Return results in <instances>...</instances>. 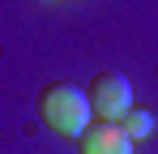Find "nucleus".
I'll return each mask as SVG.
<instances>
[{
	"mask_svg": "<svg viewBox=\"0 0 158 154\" xmlns=\"http://www.w3.org/2000/svg\"><path fill=\"white\" fill-rule=\"evenodd\" d=\"M85 94H90L94 116L107 120V124H120L132 111V86H128L124 73H94V81L85 86Z\"/></svg>",
	"mask_w": 158,
	"mask_h": 154,
	"instance_id": "2",
	"label": "nucleus"
},
{
	"mask_svg": "<svg viewBox=\"0 0 158 154\" xmlns=\"http://www.w3.org/2000/svg\"><path fill=\"white\" fill-rule=\"evenodd\" d=\"M39 120L60 133V137H81L85 128L94 124V107H90V94L73 86V81H56L39 94Z\"/></svg>",
	"mask_w": 158,
	"mask_h": 154,
	"instance_id": "1",
	"label": "nucleus"
},
{
	"mask_svg": "<svg viewBox=\"0 0 158 154\" xmlns=\"http://www.w3.org/2000/svg\"><path fill=\"white\" fill-rule=\"evenodd\" d=\"M120 128H124V133H128L132 141H145V137H150V133H154V116H150V111H137V107H132L128 116H124V120H120Z\"/></svg>",
	"mask_w": 158,
	"mask_h": 154,
	"instance_id": "4",
	"label": "nucleus"
},
{
	"mask_svg": "<svg viewBox=\"0 0 158 154\" xmlns=\"http://www.w3.org/2000/svg\"><path fill=\"white\" fill-rule=\"evenodd\" d=\"M77 146H81V154H132V146H137V141H132L120 124L94 120V124L77 137Z\"/></svg>",
	"mask_w": 158,
	"mask_h": 154,
	"instance_id": "3",
	"label": "nucleus"
}]
</instances>
